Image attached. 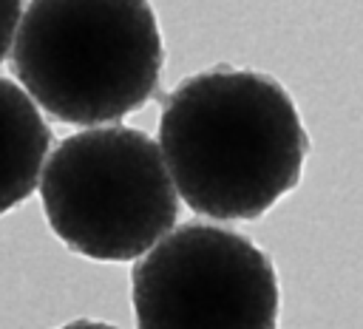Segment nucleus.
I'll return each instance as SVG.
<instances>
[{
    "label": "nucleus",
    "instance_id": "nucleus-1",
    "mask_svg": "<svg viewBox=\"0 0 363 329\" xmlns=\"http://www.w3.org/2000/svg\"><path fill=\"white\" fill-rule=\"evenodd\" d=\"M159 150L193 213L250 221L298 187L309 136L278 79L221 65L182 79L164 99Z\"/></svg>",
    "mask_w": 363,
    "mask_h": 329
},
{
    "label": "nucleus",
    "instance_id": "nucleus-2",
    "mask_svg": "<svg viewBox=\"0 0 363 329\" xmlns=\"http://www.w3.org/2000/svg\"><path fill=\"white\" fill-rule=\"evenodd\" d=\"M162 31L147 0H31L11 45V74L48 116L105 125L159 91Z\"/></svg>",
    "mask_w": 363,
    "mask_h": 329
},
{
    "label": "nucleus",
    "instance_id": "nucleus-3",
    "mask_svg": "<svg viewBox=\"0 0 363 329\" xmlns=\"http://www.w3.org/2000/svg\"><path fill=\"white\" fill-rule=\"evenodd\" d=\"M51 233L94 261H136L179 218L159 142L125 125L65 136L40 173Z\"/></svg>",
    "mask_w": 363,
    "mask_h": 329
},
{
    "label": "nucleus",
    "instance_id": "nucleus-4",
    "mask_svg": "<svg viewBox=\"0 0 363 329\" xmlns=\"http://www.w3.org/2000/svg\"><path fill=\"white\" fill-rule=\"evenodd\" d=\"M136 329H278V275L247 235L184 224L130 269Z\"/></svg>",
    "mask_w": 363,
    "mask_h": 329
},
{
    "label": "nucleus",
    "instance_id": "nucleus-5",
    "mask_svg": "<svg viewBox=\"0 0 363 329\" xmlns=\"http://www.w3.org/2000/svg\"><path fill=\"white\" fill-rule=\"evenodd\" d=\"M51 128L37 102L9 77H0V216L23 204L40 184Z\"/></svg>",
    "mask_w": 363,
    "mask_h": 329
},
{
    "label": "nucleus",
    "instance_id": "nucleus-6",
    "mask_svg": "<svg viewBox=\"0 0 363 329\" xmlns=\"http://www.w3.org/2000/svg\"><path fill=\"white\" fill-rule=\"evenodd\" d=\"M23 17V0H0V62L14 45V34Z\"/></svg>",
    "mask_w": 363,
    "mask_h": 329
},
{
    "label": "nucleus",
    "instance_id": "nucleus-7",
    "mask_svg": "<svg viewBox=\"0 0 363 329\" xmlns=\"http://www.w3.org/2000/svg\"><path fill=\"white\" fill-rule=\"evenodd\" d=\"M60 329H116V326L102 323V320H88V318H79V320H71V323H65V326H60Z\"/></svg>",
    "mask_w": 363,
    "mask_h": 329
}]
</instances>
